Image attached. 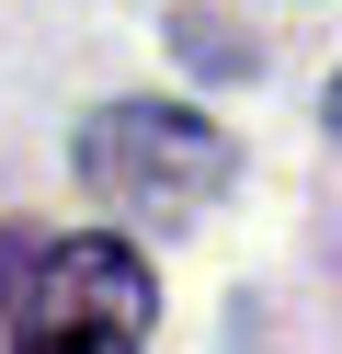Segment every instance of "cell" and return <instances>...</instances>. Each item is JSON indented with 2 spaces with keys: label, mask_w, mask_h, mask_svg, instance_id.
<instances>
[{
  "label": "cell",
  "mask_w": 342,
  "mask_h": 354,
  "mask_svg": "<svg viewBox=\"0 0 342 354\" xmlns=\"http://www.w3.org/2000/svg\"><path fill=\"white\" fill-rule=\"evenodd\" d=\"M80 183L126 217H194L205 194L228 183V138L205 115H171V103H114V115L80 126Z\"/></svg>",
  "instance_id": "7a4b0ae2"
},
{
  "label": "cell",
  "mask_w": 342,
  "mask_h": 354,
  "mask_svg": "<svg viewBox=\"0 0 342 354\" xmlns=\"http://www.w3.org/2000/svg\"><path fill=\"white\" fill-rule=\"evenodd\" d=\"M0 308H12V354H137L160 320V274L126 240L0 229Z\"/></svg>",
  "instance_id": "6da1fadb"
},
{
  "label": "cell",
  "mask_w": 342,
  "mask_h": 354,
  "mask_svg": "<svg viewBox=\"0 0 342 354\" xmlns=\"http://www.w3.org/2000/svg\"><path fill=\"white\" fill-rule=\"evenodd\" d=\"M331 126H342V80H331Z\"/></svg>",
  "instance_id": "3957f363"
}]
</instances>
